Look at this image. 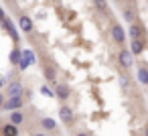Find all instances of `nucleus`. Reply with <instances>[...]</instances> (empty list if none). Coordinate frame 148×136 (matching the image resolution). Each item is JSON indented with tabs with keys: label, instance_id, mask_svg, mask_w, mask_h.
<instances>
[{
	"label": "nucleus",
	"instance_id": "nucleus-13",
	"mask_svg": "<svg viewBox=\"0 0 148 136\" xmlns=\"http://www.w3.org/2000/svg\"><path fill=\"white\" fill-rule=\"evenodd\" d=\"M136 77H138V81H140L142 85H148V67H138Z\"/></svg>",
	"mask_w": 148,
	"mask_h": 136
},
{
	"label": "nucleus",
	"instance_id": "nucleus-5",
	"mask_svg": "<svg viewBox=\"0 0 148 136\" xmlns=\"http://www.w3.org/2000/svg\"><path fill=\"white\" fill-rule=\"evenodd\" d=\"M23 106H25V98H8V100H4L2 110H6V112H14V110H21Z\"/></svg>",
	"mask_w": 148,
	"mask_h": 136
},
{
	"label": "nucleus",
	"instance_id": "nucleus-27",
	"mask_svg": "<svg viewBox=\"0 0 148 136\" xmlns=\"http://www.w3.org/2000/svg\"><path fill=\"white\" fill-rule=\"evenodd\" d=\"M116 2H120V0H116Z\"/></svg>",
	"mask_w": 148,
	"mask_h": 136
},
{
	"label": "nucleus",
	"instance_id": "nucleus-4",
	"mask_svg": "<svg viewBox=\"0 0 148 136\" xmlns=\"http://www.w3.org/2000/svg\"><path fill=\"white\" fill-rule=\"evenodd\" d=\"M35 63H37L35 51H31V49H25V51H23V59H21V63H18V69H21V71H25L29 65H35Z\"/></svg>",
	"mask_w": 148,
	"mask_h": 136
},
{
	"label": "nucleus",
	"instance_id": "nucleus-16",
	"mask_svg": "<svg viewBox=\"0 0 148 136\" xmlns=\"http://www.w3.org/2000/svg\"><path fill=\"white\" fill-rule=\"evenodd\" d=\"M41 126H43L45 130H55V128H57V122H55L53 118H43V120H41Z\"/></svg>",
	"mask_w": 148,
	"mask_h": 136
},
{
	"label": "nucleus",
	"instance_id": "nucleus-24",
	"mask_svg": "<svg viewBox=\"0 0 148 136\" xmlns=\"http://www.w3.org/2000/svg\"><path fill=\"white\" fill-rule=\"evenodd\" d=\"M33 136H49V134H45V132H37V134H33Z\"/></svg>",
	"mask_w": 148,
	"mask_h": 136
},
{
	"label": "nucleus",
	"instance_id": "nucleus-11",
	"mask_svg": "<svg viewBox=\"0 0 148 136\" xmlns=\"http://www.w3.org/2000/svg\"><path fill=\"white\" fill-rule=\"evenodd\" d=\"M0 132H2V136H18V126H14V124H4Z\"/></svg>",
	"mask_w": 148,
	"mask_h": 136
},
{
	"label": "nucleus",
	"instance_id": "nucleus-26",
	"mask_svg": "<svg viewBox=\"0 0 148 136\" xmlns=\"http://www.w3.org/2000/svg\"><path fill=\"white\" fill-rule=\"evenodd\" d=\"M144 136H148V126H146V128H144Z\"/></svg>",
	"mask_w": 148,
	"mask_h": 136
},
{
	"label": "nucleus",
	"instance_id": "nucleus-19",
	"mask_svg": "<svg viewBox=\"0 0 148 136\" xmlns=\"http://www.w3.org/2000/svg\"><path fill=\"white\" fill-rule=\"evenodd\" d=\"M41 93L47 95V98H55V91H53L49 85H41Z\"/></svg>",
	"mask_w": 148,
	"mask_h": 136
},
{
	"label": "nucleus",
	"instance_id": "nucleus-1",
	"mask_svg": "<svg viewBox=\"0 0 148 136\" xmlns=\"http://www.w3.org/2000/svg\"><path fill=\"white\" fill-rule=\"evenodd\" d=\"M118 63H120L122 69H132V65H134V55H132V51H130V49H120V53H118Z\"/></svg>",
	"mask_w": 148,
	"mask_h": 136
},
{
	"label": "nucleus",
	"instance_id": "nucleus-10",
	"mask_svg": "<svg viewBox=\"0 0 148 136\" xmlns=\"http://www.w3.org/2000/svg\"><path fill=\"white\" fill-rule=\"evenodd\" d=\"M130 51H132V55H140V53L144 51V41H142V39H132Z\"/></svg>",
	"mask_w": 148,
	"mask_h": 136
},
{
	"label": "nucleus",
	"instance_id": "nucleus-17",
	"mask_svg": "<svg viewBox=\"0 0 148 136\" xmlns=\"http://www.w3.org/2000/svg\"><path fill=\"white\" fill-rule=\"evenodd\" d=\"M45 77H47V81L55 83V77H57V73H55V69H53L51 65H45Z\"/></svg>",
	"mask_w": 148,
	"mask_h": 136
},
{
	"label": "nucleus",
	"instance_id": "nucleus-7",
	"mask_svg": "<svg viewBox=\"0 0 148 136\" xmlns=\"http://www.w3.org/2000/svg\"><path fill=\"white\" fill-rule=\"evenodd\" d=\"M59 118H61V122H65V124H73L75 114H73L71 106H61V108H59Z\"/></svg>",
	"mask_w": 148,
	"mask_h": 136
},
{
	"label": "nucleus",
	"instance_id": "nucleus-25",
	"mask_svg": "<svg viewBox=\"0 0 148 136\" xmlns=\"http://www.w3.org/2000/svg\"><path fill=\"white\" fill-rule=\"evenodd\" d=\"M75 136H87V134H85V132H77Z\"/></svg>",
	"mask_w": 148,
	"mask_h": 136
},
{
	"label": "nucleus",
	"instance_id": "nucleus-8",
	"mask_svg": "<svg viewBox=\"0 0 148 136\" xmlns=\"http://www.w3.org/2000/svg\"><path fill=\"white\" fill-rule=\"evenodd\" d=\"M2 29L12 37V41H14V43H18V33H16V29H14V25H12V21H10V19H4V21H2Z\"/></svg>",
	"mask_w": 148,
	"mask_h": 136
},
{
	"label": "nucleus",
	"instance_id": "nucleus-14",
	"mask_svg": "<svg viewBox=\"0 0 148 136\" xmlns=\"http://www.w3.org/2000/svg\"><path fill=\"white\" fill-rule=\"evenodd\" d=\"M142 35H144L142 27H140L138 23H132V27H130V37H132V39H142Z\"/></svg>",
	"mask_w": 148,
	"mask_h": 136
},
{
	"label": "nucleus",
	"instance_id": "nucleus-21",
	"mask_svg": "<svg viewBox=\"0 0 148 136\" xmlns=\"http://www.w3.org/2000/svg\"><path fill=\"white\" fill-rule=\"evenodd\" d=\"M2 106H4V95L0 93V110H2Z\"/></svg>",
	"mask_w": 148,
	"mask_h": 136
},
{
	"label": "nucleus",
	"instance_id": "nucleus-6",
	"mask_svg": "<svg viewBox=\"0 0 148 136\" xmlns=\"http://www.w3.org/2000/svg\"><path fill=\"white\" fill-rule=\"evenodd\" d=\"M55 98H59L61 102H67L71 98V87L67 83H57L55 85Z\"/></svg>",
	"mask_w": 148,
	"mask_h": 136
},
{
	"label": "nucleus",
	"instance_id": "nucleus-12",
	"mask_svg": "<svg viewBox=\"0 0 148 136\" xmlns=\"http://www.w3.org/2000/svg\"><path fill=\"white\" fill-rule=\"evenodd\" d=\"M25 122V114L21 112V110H14V112H10V124H14V126H21Z\"/></svg>",
	"mask_w": 148,
	"mask_h": 136
},
{
	"label": "nucleus",
	"instance_id": "nucleus-9",
	"mask_svg": "<svg viewBox=\"0 0 148 136\" xmlns=\"http://www.w3.org/2000/svg\"><path fill=\"white\" fill-rule=\"evenodd\" d=\"M18 27H21V31H23V33H33V29H35L33 21H31L27 14H23V16L18 19Z\"/></svg>",
	"mask_w": 148,
	"mask_h": 136
},
{
	"label": "nucleus",
	"instance_id": "nucleus-3",
	"mask_svg": "<svg viewBox=\"0 0 148 136\" xmlns=\"http://www.w3.org/2000/svg\"><path fill=\"white\" fill-rule=\"evenodd\" d=\"M112 41L118 43V45H124L126 43V31L120 23H114L112 25Z\"/></svg>",
	"mask_w": 148,
	"mask_h": 136
},
{
	"label": "nucleus",
	"instance_id": "nucleus-22",
	"mask_svg": "<svg viewBox=\"0 0 148 136\" xmlns=\"http://www.w3.org/2000/svg\"><path fill=\"white\" fill-rule=\"evenodd\" d=\"M4 83H6V77H2V75H0V87H2Z\"/></svg>",
	"mask_w": 148,
	"mask_h": 136
},
{
	"label": "nucleus",
	"instance_id": "nucleus-18",
	"mask_svg": "<svg viewBox=\"0 0 148 136\" xmlns=\"http://www.w3.org/2000/svg\"><path fill=\"white\" fill-rule=\"evenodd\" d=\"M118 81H120V87H122V89H128V85H130V81H128V77H126L124 73H120V77H118Z\"/></svg>",
	"mask_w": 148,
	"mask_h": 136
},
{
	"label": "nucleus",
	"instance_id": "nucleus-23",
	"mask_svg": "<svg viewBox=\"0 0 148 136\" xmlns=\"http://www.w3.org/2000/svg\"><path fill=\"white\" fill-rule=\"evenodd\" d=\"M4 19H6V14H4V10H2V8H0V21H4Z\"/></svg>",
	"mask_w": 148,
	"mask_h": 136
},
{
	"label": "nucleus",
	"instance_id": "nucleus-20",
	"mask_svg": "<svg viewBox=\"0 0 148 136\" xmlns=\"http://www.w3.org/2000/svg\"><path fill=\"white\" fill-rule=\"evenodd\" d=\"M95 4H97L99 10H106V8H108V2H106V0H95Z\"/></svg>",
	"mask_w": 148,
	"mask_h": 136
},
{
	"label": "nucleus",
	"instance_id": "nucleus-2",
	"mask_svg": "<svg viewBox=\"0 0 148 136\" xmlns=\"http://www.w3.org/2000/svg\"><path fill=\"white\" fill-rule=\"evenodd\" d=\"M25 93V85L21 81H8L6 83V95L8 98H23Z\"/></svg>",
	"mask_w": 148,
	"mask_h": 136
},
{
	"label": "nucleus",
	"instance_id": "nucleus-15",
	"mask_svg": "<svg viewBox=\"0 0 148 136\" xmlns=\"http://www.w3.org/2000/svg\"><path fill=\"white\" fill-rule=\"evenodd\" d=\"M21 59H23V51H21L18 47H14V49L10 51V63H12V65H18Z\"/></svg>",
	"mask_w": 148,
	"mask_h": 136
}]
</instances>
